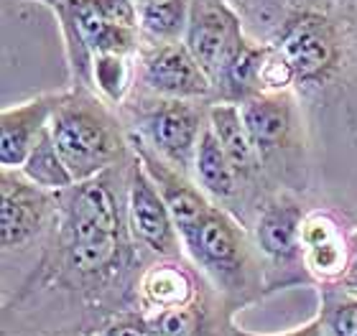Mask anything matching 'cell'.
I'll list each match as a JSON object with an SVG mask.
<instances>
[{
    "mask_svg": "<svg viewBox=\"0 0 357 336\" xmlns=\"http://www.w3.org/2000/svg\"><path fill=\"white\" fill-rule=\"evenodd\" d=\"M49 130L77 184L100 176L123 153V135L115 120L84 92L61 95Z\"/></svg>",
    "mask_w": 357,
    "mask_h": 336,
    "instance_id": "6da1fadb",
    "label": "cell"
},
{
    "mask_svg": "<svg viewBox=\"0 0 357 336\" xmlns=\"http://www.w3.org/2000/svg\"><path fill=\"white\" fill-rule=\"evenodd\" d=\"M69 260L82 275H95L115 260L120 247V214L110 184L102 176L72 186L64 211Z\"/></svg>",
    "mask_w": 357,
    "mask_h": 336,
    "instance_id": "7a4b0ae2",
    "label": "cell"
},
{
    "mask_svg": "<svg viewBox=\"0 0 357 336\" xmlns=\"http://www.w3.org/2000/svg\"><path fill=\"white\" fill-rule=\"evenodd\" d=\"M248 38L243 36L238 13L225 0H192V13L186 26L184 44L199 67L217 82L225 64L235 56Z\"/></svg>",
    "mask_w": 357,
    "mask_h": 336,
    "instance_id": "3957f363",
    "label": "cell"
},
{
    "mask_svg": "<svg viewBox=\"0 0 357 336\" xmlns=\"http://www.w3.org/2000/svg\"><path fill=\"white\" fill-rule=\"evenodd\" d=\"M128 222H130L133 234L149 250L164 255V257L178 255L181 234L174 224L164 196L158 191L156 181L151 179L141 158H135V163L130 166V173H128Z\"/></svg>",
    "mask_w": 357,
    "mask_h": 336,
    "instance_id": "277c9868",
    "label": "cell"
},
{
    "mask_svg": "<svg viewBox=\"0 0 357 336\" xmlns=\"http://www.w3.org/2000/svg\"><path fill=\"white\" fill-rule=\"evenodd\" d=\"M275 49L289 61L298 82H314L335 69L340 59V44L332 23L324 15L301 13L286 26Z\"/></svg>",
    "mask_w": 357,
    "mask_h": 336,
    "instance_id": "5b68a950",
    "label": "cell"
},
{
    "mask_svg": "<svg viewBox=\"0 0 357 336\" xmlns=\"http://www.w3.org/2000/svg\"><path fill=\"white\" fill-rule=\"evenodd\" d=\"M141 77L151 92L172 99L204 97L215 87L184 41L146 49L141 54Z\"/></svg>",
    "mask_w": 357,
    "mask_h": 336,
    "instance_id": "8992f818",
    "label": "cell"
},
{
    "mask_svg": "<svg viewBox=\"0 0 357 336\" xmlns=\"http://www.w3.org/2000/svg\"><path fill=\"white\" fill-rule=\"evenodd\" d=\"M0 184V242L10 250L36 237L54 202L46 189L36 186L18 168H3Z\"/></svg>",
    "mask_w": 357,
    "mask_h": 336,
    "instance_id": "52a82bcc",
    "label": "cell"
},
{
    "mask_svg": "<svg viewBox=\"0 0 357 336\" xmlns=\"http://www.w3.org/2000/svg\"><path fill=\"white\" fill-rule=\"evenodd\" d=\"M202 127V115L186 99L166 97L143 118V133L153 150L181 168L194 166Z\"/></svg>",
    "mask_w": 357,
    "mask_h": 336,
    "instance_id": "ba28073f",
    "label": "cell"
},
{
    "mask_svg": "<svg viewBox=\"0 0 357 336\" xmlns=\"http://www.w3.org/2000/svg\"><path fill=\"white\" fill-rule=\"evenodd\" d=\"M61 95H41L0 112V166L21 168L38 138L49 130Z\"/></svg>",
    "mask_w": 357,
    "mask_h": 336,
    "instance_id": "9c48e42d",
    "label": "cell"
},
{
    "mask_svg": "<svg viewBox=\"0 0 357 336\" xmlns=\"http://www.w3.org/2000/svg\"><path fill=\"white\" fill-rule=\"evenodd\" d=\"M135 158H141V163L146 166L151 179L156 181L158 191L164 196L166 207L174 217V224L181 234V242H186L209 211L207 199L199 194V189H194L189 181H184L176 171H172V166L158 161L156 150H149L146 143H135Z\"/></svg>",
    "mask_w": 357,
    "mask_h": 336,
    "instance_id": "30bf717a",
    "label": "cell"
},
{
    "mask_svg": "<svg viewBox=\"0 0 357 336\" xmlns=\"http://www.w3.org/2000/svg\"><path fill=\"white\" fill-rule=\"evenodd\" d=\"M194 257L212 270H230L240 260V232L227 214L217 207H209L199 227L184 242Z\"/></svg>",
    "mask_w": 357,
    "mask_h": 336,
    "instance_id": "8fae6325",
    "label": "cell"
},
{
    "mask_svg": "<svg viewBox=\"0 0 357 336\" xmlns=\"http://www.w3.org/2000/svg\"><path fill=\"white\" fill-rule=\"evenodd\" d=\"M240 110L258 150L278 148L281 143L289 141L294 127V107L283 92H261L245 99Z\"/></svg>",
    "mask_w": 357,
    "mask_h": 336,
    "instance_id": "7c38bea8",
    "label": "cell"
},
{
    "mask_svg": "<svg viewBox=\"0 0 357 336\" xmlns=\"http://www.w3.org/2000/svg\"><path fill=\"white\" fill-rule=\"evenodd\" d=\"M301 224L304 211L296 202L289 199H275L263 209L258 219V247L273 260H291L301 250Z\"/></svg>",
    "mask_w": 357,
    "mask_h": 336,
    "instance_id": "4fadbf2b",
    "label": "cell"
},
{
    "mask_svg": "<svg viewBox=\"0 0 357 336\" xmlns=\"http://www.w3.org/2000/svg\"><path fill=\"white\" fill-rule=\"evenodd\" d=\"M207 122L215 130L217 141L222 145V150L227 153L230 163L235 166L238 176H248L255 171L258 166V153L253 138L248 133V125L243 120V110L238 107V102H217L209 107Z\"/></svg>",
    "mask_w": 357,
    "mask_h": 336,
    "instance_id": "5bb4252c",
    "label": "cell"
},
{
    "mask_svg": "<svg viewBox=\"0 0 357 336\" xmlns=\"http://www.w3.org/2000/svg\"><path fill=\"white\" fill-rule=\"evenodd\" d=\"M268 51H271V46H255L250 41H245L235 51V56L225 64V69L220 72L215 82V87L222 90L225 102L243 105L245 99L261 95V72L268 59Z\"/></svg>",
    "mask_w": 357,
    "mask_h": 336,
    "instance_id": "9a60e30c",
    "label": "cell"
},
{
    "mask_svg": "<svg viewBox=\"0 0 357 336\" xmlns=\"http://www.w3.org/2000/svg\"><path fill=\"white\" fill-rule=\"evenodd\" d=\"M194 173H197V181L204 191H209L217 199H225V196L235 194V186H238V171L235 166L230 163L227 153L222 150L220 141H217L212 125L202 127L199 143H197V153H194Z\"/></svg>",
    "mask_w": 357,
    "mask_h": 336,
    "instance_id": "2e32d148",
    "label": "cell"
},
{
    "mask_svg": "<svg viewBox=\"0 0 357 336\" xmlns=\"http://www.w3.org/2000/svg\"><path fill=\"white\" fill-rule=\"evenodd\" d=\"M192 0H146L138 6V26L156 44H178L186 36Z\"/></svg>",
    "mask_w": 357,
    "mask_h": 336,
    "instance_id": "e0dca14e",
    "label": "cell"
},
{
    "mask_svg": "<svg viewBox=\"0 0 357 336\" xmlns=\"http://www.w3.org/2000/svg\"><path fill=\"white\" fill-rule=\"evenodd\" d=\"M141 291L146 303L153 306L156 311L186 306L194 298V283L192 278H189V273L184 268H178V265H172V262L153 265L143 275Z\"/></svg>",
    "mask_w": 357,
    "mask_h": 336,
    "instance_id": "ac0fdd59",
    "label": "cell"
},
{
    "mask_svg": "<svg viewBox=\"0 0 357 336\" xmlns=\"http://www.w3.org/2000/svg\"><path fill=\"white\" fill-rule=\"evenodd\" d=\"M21 173L46 191H67L77 184L75 176L69 173L67 163L61 161L56 143L52 138V130H46L38 138V143L26 158V163L21 166Z\"/></svg>",
    "mask_w": 357,
    "mask_h": 336,
    "instance_id": "d6986e66",
    "label": "cell"
},
{
    "mask_svg": "<svg viewBox=\"0 0 357 336\" xmlns=\"http://www.w3.org/2000/svg\"><path fill=\"white\" fill-rule=\"evenodd\" d=\"M130 54H95L92 59V84L107 102L118 105L126 97L130 79H133V67H130Z\"/></svg>",
    "mask_w": 357,
    "mask_h": 336,
    "instance_id": "ffe728a7",
    "label": "cell"
},
{
    "mask_svg": "<svg viewBox=\"0 0 357 336\" xmlns=\"http://www.w3.org/2000/svg\"><path fill=\"white\" fill-rule=\"evenodd\" d=\"M301 253H304L309 273H314L321 280H340L347 268V237L342 232L329 239H321V242L304 245Z\"/></svg>",
    "mask_w": 357,
    "mask_h": 336,
    "instance_id": "44dd1931",
    "label": "cell"
},
{
    "mask_svg": "<svg viewBox=\"0 0 357 336\" xmlns=\"http://www.w3.org/2000/svg\"><path fill=\"white\" fill-rule=\"evenodd\" d=\"M151 326L161 336H209L204 314L194 303L164 308L151 319Z\"/></svg>",
    "mask_w": 357,
    "mask_h": 336,
    "instance_id": "7402d4cb",
    "label": "cell"
},
{
    "mask_svg": "<svg viewBox=\"0 0 357 336\" xmlns=\"http://www.w3.org/2000/svg\"><path fill=\"white\" fill-rule=\"evenodd\" d=\"M296 82V74H294V69L286 59H283V54L271 46V51H268V59L263 64V72H261V87L263 92H286L289 90V84Z\"/></svg>",
    "mask_w": 357,
    "mask_h": 336,
    "instance_id": "603a6c76",
    "label": "cell"
},
{
    "mask_svg": "<svg viewBox=\"0 0 357 336\" xmlns=\"http://www.w3.org/2000/svg\"><path fill=\"white\" fill-rule=\"evenodd\" d=\"M327 326L332 336H357V298L332 308Z\"/></svg>",
    "mask_w": 357,
    "mask_h": 336,
    "instance_id": "cb8c5ba5",
    "label": "cell"
},
{
    "mask_svg": "<svg viewBox=\"0 0 357 336\" xmlns=\"http://www.w3.org/2000/svg\"><path fill=\"white\" fill-rule=\"evenodd\" d=\"M340 283L344 291L357 298V227L347 234V268H344Z\"/></svg>",
    "mask_w": 357,
    "mask_h": 336,
    "instance_id": "d4e9b609",
    "label": "cell"
},
{
    "mask_svg": "<svg viewBox=\"0 0 357 336\" xmlns=\"http://www.w3.org/2000/svg\"><path fill=\"white\" fill-rule=\"evenodd\" d=\"M105 336H161V334L151 323L138 321V319H128V321H118L115 326H110Z\"/></svg>",
    "mask_w": 357,
    "mask_h": 336,
    "instance_id": "484cf974",
    "label": "cell"
},
{
    "mask_svg": "<svg viewBox=\"0 0 357 336\" xmlns=\"http://www.w3.org/2000/svg\"><path fill=\"white\" fill-rule=\"evenodd\" d=\"M230 336H258V334H250V331H243V329H232ZM281 336H321V321H312L301 326V329L291 331V334H281Z\"/></svg>",
    "mask_w": 357,
    "mask_h": 336,
    "instance_id": "4316f807",
    "label": "cell"
},
{
    "mask_svg": "<svg viewBox=\"0 0 357 336\" xmlns=\"http://www.w3.org/2000/svg\"><path fill=\"white\" fill-rule=\"evenodd\" d=\"M38 3H46V6H56V3H61V0H38Z\"/></svg>",
    "mask_w": 357,
    "mask_h": 336,
    "instance_id": "83f0119b",
    "label": "cell"
},
{
    "mask_svg": "<svg viewBox=\"0 0 357 336\" xmlns=\"http://www.w3.org/2000/svg\"><path fill=\"white\" fill-rule=\"evenodd\" d=\"M225 3H230V6H235V3H240V0H225Z\"/></svg>",
    "mask_w": 357,
    "mask_h": 336,
    "instance_id": "f1b7e54d",
    "label": "cell"
},
{
    "mask_svg": "<svg viewBox=\"0 0 357 336\" xmlns=\"http://www.w3.org/2000/svg\"><path fill=\"white\" fill-rule=\"evenodd\" d=\"M133 3H135V6H141V3H146V0H133Z\"/></svg>",
    "mask_w": 357,
    "mask_h": 336,
    "instance_id": "f546056e",
    "label": "cell"
},
{
    "mask_svg": "<svg viewBox=\"0 0 357 336\" xmlns=\"http://www.w3.org/2000/svg\"><path fill=\"white\" fill-rule=\"evenodd\" d=\"M350 3H355V0H350Z\"/></svg>",
    "mask_w": 357,
    "mask_h": 336,
    "instance_id": "4dcf8cb0",
    "label": "cell"
}]
</instances>
